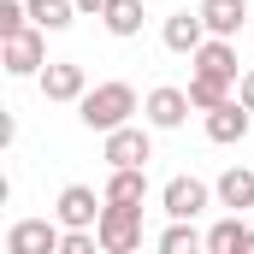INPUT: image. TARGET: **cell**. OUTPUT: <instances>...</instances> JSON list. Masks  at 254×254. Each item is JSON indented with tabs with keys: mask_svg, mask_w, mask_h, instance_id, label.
I'll return each mask as SVG.
<instances>
[{
	"mask_svg": "<svg viewBox=\"0 0 254 254\" xmlns=\"http://www.w3.org/2000/svg\"><path fill=\"white\" fill-rule=\"evenodd\" d=\"M130 113H136V89H130V83H101V89H89V95L77 101V119L89 130H101V136L125 130Z\"/></svg>",
	"mask_w": 254,
	"mask_h": 254,
	"instance_id": "cell-1",
	"label": "cell"
},
{
	"mask_svg": "<svg viewBox=\"0 0 254 254\" xmlns=\"http://www.w3.org/2000/svg\"><path fill=\"white\" fill-rule=\"evenodd\" d=\"M95 237H101L107 254H136V249H142V207H113V201H107Z\"/></svg>",
	"mask_w": 254,
	"mask_h": 254,
	"instance_id": "cell-2",
	"label": "cell"
},
{
	"mask_svg": "<svg viewBox=\"0 0 254 254\" xmlns=\"http://www.w3.org/2000/svg\"><path fill=\"white\" fill-rule=\"evenodd\" d=\"M60 225L54 219H18L6 231V254H60Z\"/></svg>",
	"mask_w": 254,
	"mask_h": 254,
	"instance_id": "cell-3",
	"label": "cell"
},
{
	"mask_svg": "<svg viewBox=\"0 0 254 254\" xmlns=\"http://www.w3.org/2000/svg\"><path fill=\"white\" fill-rule=\"evenodd\" d=\"M107 160H113V172H142V166L154 160V142H148V130H136V125L113 130V136H107Z\"/></svg>",
	"mask_w": 254,
	"mask_h": 254,
	"instance_id": "cell-4",
	"label": "cell"
},
{
	"mask_svg": "<svg viewBox=\"0 0 254 254\" xmlns=\"http://www.w3.org/2000/svg\"><path fill=\"white\" fill-rule=\"evenodd\" d=\"M54 213H60L65 231H95L107 207L95 201V190H89V184H71V190H60V207H54Z\"/></svg>",
	"mask_w": 254,
	"mask_h": 254,
	"instance_id": "cell-5",
	"label": "cell"
},
{
	"mask_svg": "<svg viewBox=\"0 0 254 254\" xmlns=\"http://www.w3.org/2000/svg\"><path fill=\"white\" fill-rule=\"evenodd\" d=\"M195 12H201V24H207V36H219V42H231V36H237V30H243V24L254 18V12L243 6V0H201Z\"/></svg>",
	"mask_w": 254,
	"mask_h": 254,
	"instance_id": "cell-6",
	"label": "cell"
},
{
	"mask_svg": "<svg viewBox=\"0 0 254 254\" xmlns=\"http://www.w3.org/2000/svg\"><path fill=\"white\" fill-rule=\"evenodd\" d=\"M201 207H207V184H201V178H172V184H166V213H172V225H190Z\"/></svg>",
	"mask_w": 254,
	"mask_h": 254,
	"instance_id": "cell-7",
	"label": "cell"
},
{
	"mask_svg": "<svg viewBox=\"0 0 254 254\" xmlns=\"http://www.w3.org/2000/svg\"><path fill=\"white\" fill-rule=\"evenodd\" d=\"M42 95H48V101H83V95H89V83H83V65H77V60L48 65V71H42Z\"/></svg>",
	"mask_w": 254,
	"mask_h": 254,
	"instance_id": "cell-8",
	"label": "cell"
},
{
	"mask_svg": "<svg viewBox=\"0 0 254 254\" xmlns=\"http://www.w3.org/2000/svg\"><path fill=\"white\" fill-rule=\"evenodd\" d=\"M142 113H148V125H154V130H178V125H184V113H190V95H184V89H154Z\"/></svg>",
	"mask_w": 254,
	"mask_h": 254,
	"instance_id": "cell-9",
	"label": "cell"
},
{
	"mask_svg": "<svg viewBox=\"0 0 254 254\" xmlns=\"http://www.w3.org/2000/svg\"><path fill=\"white\" fill-rule=\"evenodd\" d=\"M48 60V48H42V30H24V36H12L6 42V71L12 77H30V71H42Z\"/></svg>",
	"mask_w": 254,
	"mask_h": 254,
	"instance_id": "cell-10",
	"label": "cell"
},
{
	"mask_svg": "<svg viewBox=\"0 0 254 254\" xmlns=\"http://www.w3.org/2000/svg\"><path fill=\"white\" fill-rule=\"evenodd\" d=\"M166 48H172V54H201V48H207V24H201V12L166 18Z\"/></svg>",
	"mask_w": 254,
	"mask_h": 254,
	"instance_id": "cell-11",
	"label": "cell"
},
{
	"mask_svg": "<svg viewBox=\"0 0 254 254\" xmlns=\"http://www.w3.org/2000/svg\"><path fill=\"white\" fill-rule=\"evenodd\" d=\"M195 77H219V83H237V48L213 36V42L195 54Z\"/></svg>",
	"mask_w": 254,
	"mask_h": 254,
	"instance_id": "cell-12",
	"label": "cell"
},
{
	"mask_svg": "<svg viewBox=\"0 0 254 254\" xmlns=\"http://www.w3.org/2000/svg\"><path fill=\"white\" fill-rule=\"evenodd\" d=\"M207 136H213V142H243V136H249V107H243V101L213 107V113H207Z\"/></svg>",
	"mask_w": 254,
	"mask_h": 254,
	"instance_id": "cell-13",
	"label": "cell"
},
{
	"mask_svg": "<svg viewBox=\"0 0 254 254\" xmlns=\"http://www.w3.org/2000/svg\"><path fill=\"white\" fill-rule=\"evenodd\" d=\"M142 195H148V172H113L107 178V201L113 207H142Z\"/></svg>",
	"mask_w": 254,
	"mask_h": 254,
	"instance_id": "cell-14",
	"label": "cell"
},
{
	"mask_svg": "<svg viewBox=\"0 0 254 254\" xmlns=\"http://www.w3.org/2000/svg\"><path fill=\"white\" fill-rule=\"evenodd\" d=\"M101 24H107L113 36H136V30H142V0H107Z\"/></svg>",
	"mask_w": 254,
	"mask_h": 254,
	"instance_id": "cell-15",
	"label": "cell"
},
{
	"mask_svg": "<svg viewBox=\"0 0 254 254\" xmlns=\"http://www.w3.org/2000/svg\"><path fill=\"white\" fill-rule=\"evenodd\" d=\"M219 201H225V207H254V172L231 166V172L219 178Z\"/></svg>",
	"mask_w": 254,
	"mask_h": 254,
	"instance_id": "cell-16",
	"label": "cell"
},
{
	"mask_svg": "<svg viewBox=\"0 0 254 254\" xmlns=\"http://www.w3.org/2000/svg\"><path fill=\"white\" fill-rule=\"evenodd\" d=\"M30 18H36V30H65L77 18V0H30Z\"/></svg>",
	"mask_w": 254,
	"mask_h": 254,
	"instance_id": "cell-17",
	"label": "cell"
},
{
	"mask_svg": "<svg viewBox=\"0 0 254 254\" xmlns=\"http://www.w3.org/2000/svg\"><path fill=\"white\" fill-rule=\"evenodd\" d=\"M225 89H231V83H219V77H190V107H201V113L225 107V101H231Z\"/></svg>",
	"mask_w": 254,
	"mask_h": 254,
	"instance_id": "cell-18",
	"label": "cell"
},
{
	"mask_svg": "<svg viewBox=\"0 0 254 254\" xmlns=\"http://www.w3.org/2000/svg\"><path fill=\"white\" fill-rule=\"evenodd\" d=\"M160 254H207V237H195L190 225H166V237H160Z\"/></svg>",
	"mask_w": 254,
	"mask_h": 254,
	"instance_id": "cell-19",
	"label": "cell"
},
{
	"mask_svg": "<svg viewBox=\"0 0 254 254\" xmlns=\"http://www.w3.org/2000/svg\"><path fill=\"white\" fill-rule=\"evenodd\" d=\"M243 237H249V231H243L237 219H219V225L207 231V254H237V249H243Z\"/></svg>",
	"mask_w": 254,
	"mask_h": 254,
	"instance_id": "cell-20",
	"label": "cell"
},
{
	"mask_svg": "<svg viewBox=\"0 0 254 254\" xmlns=\"http://www.w3.org/2000/svg\"><path fill=\"white\" fill-rule=\"evenodd\" d=\"M24 18H30V6H18V0H0V42H12V36H24V30H30Z\"/></svg>",
	"mask_w": 254,
	"mask_h": 254,
	"instance_id": "cell-21",
	"label": "cell"
},
{
	"mask_svg": "<svg viewBox=\"0 0 254 254\" xmlns=\"http://www.w3.org/2000/svg\"><path fill=\"white\" fill-rule=\"evenodd\" d=\"M95 249H101L95 231H65V243H60V254H95Z\"/></svg>",
	"mask_w": 254,
	"mask_h": 254,
	"instance_id": "cell-22",
	"label": "cell"
},
{
	"mask_svg": "<svg viewBox=\"0 0 254 254\" xmlns=\"http://www.w3.org/2000/svg\"><path fill=\"white\" fill-rule=\"evenodd\" d=\"M237 101H243V107L254 113V71H243V89H237Z\"/></svg>",
	"mask_w": 254,
	"mask_h": 254,
	"instance_id": "cell-23",
	"label": "cell"
},
{
	"mask_svg": "<svg viewBox=\"0 0 254 254\" xmlns=\"http://www.w3.org/2000/svg\"><path fill=\"white\" fill-rule=\"evenodd\" d=\"M77 12H95V18H101V12H107V0H77Z\"/></svg>",
	"mask_w": 254,
	"mask_h": 254,
	"instance_id": "cell-24",
	"label": "cell"
},
{
	"mask_svg": "<svg viewBox=\"0 0 254 254\" xmlns=\"http://www.w3.org/2000/svg\"><path fill=\"white\" fill-rule=\"evenodd\" d=\"M237 254H254V231H249V237H243V249H237Z\"/></svg>",
	"mask_w": 254,
	"mask_h": 254,
	"instance_id": "cell-25",
	"label": "cell"
},
{
	"mask_svg": "<svg viewBox=\"0 0 254 254\" xmlns=\"http://www.w3.org/2000/svg\"><path fill=\"white\" fill-rule=\"evenodd\" d=\"M249 30H254V18H249Z\"/></svg>",
	"mask_w": 254,
	"mask_h": 254,
	"instance_id": "cell-26",
	"label": "cell"
}]
</instances>
